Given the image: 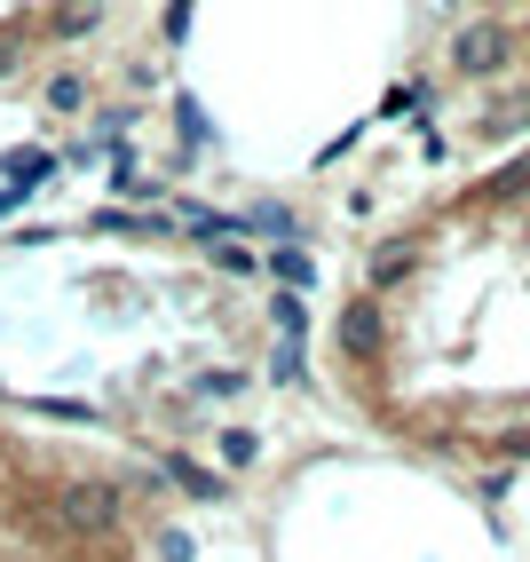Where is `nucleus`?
Listing matches in <instances>:
<instances>
[{"mask_svg": "<svg viewBox=\"0 0 530 562\" xmlns=\"http://www.w3.org/2000/svg\"><path fill=\"white\" fill-rule=\"evenodd\" d=\"M507 56H515V32L490 24V16H483V24H460V41H451V64H460L467 80H490Z\"/></svg>", "mask_w": 530, "mask_h": 562, "instance_id": "f257e3e1", "label": "nucleus"}, {"mask_svg": "<svg viewBox=\"0 0 530 562\" xmlns=\"http://www.w3.org/2000/svg\"><path fill=\"white\" fill-rule=\"evenodd\" d=\"M332 341H340V357H349V364H372V357H381V341H388L381 302H372V293H364V302H349V310H340V325H332Z\"/></svg>", "mask_w": 530, "mask_h": 562, "instance_id": "f03ea898", "label": "nucleus"}, {"mask_svg": "<svg viewBox=\"0 0 530 562\" xmlns=\"http://www.w3.org/2000/svg\"><path fill=\"white\" fill-rule=\"evenodd\" d=\"M214 261H222L230 278H246V270H253V254H246V246H214Z\"/></svg>", "mask_w": 530, "mask_h": 562, "instance_id": "0eeeda50", "label": "nucleus"}, {"mask_svg": "<svg viewBox=\"0 0 530 562\" xmlns=\"http://www.w3.org/2000/svg\"><path fill=\"white\" fill-rule=\"evenodd\" d=\"M522 191H530V159H515V167L490 175V199H522Z\"/></svg>", "mask_w": 530, "mask_h": 562, "instance_id": "423d86ee", "label": "nucleus"}, {"mask_svg": "<svg viewBox=\"0 0 530 562\" xmlns=\"http://www.w3.org/2000/svg\"><path fill=\"white\" fill-rule=\"evenodd\" d=\"M16 64H24V56H16L9 41H0V80H16Z\"/></svg>", "mask_w": 530, "mask_h": 562, "instance_id": "6e6552de", "label": "nucleus"}, {"mask_svg": "<svg viewBox=\"0 0 530 562\" xmlns=\"http://www.w3.org/2000/svg\"><path fill=\"white\" fill-rule=\"evenodd\" d=\"M48 111H88V80H80V71H56V80H48Z\"/></svg>", "mask_w": 530, "mask_h": 562, "instance_id": "7ed1b4c3", "label": "nucleus"}, {"mask_svg": "<svg viewBox=\"0 0 530 562\" xmlns=\"http://www.w3.org/2000/svg\"><path fill=\"white\" fill-rule=\"evenodd\" d=\"M270 261H278V278H285V285H309V278H317V270H309V254H301V246H278Z\"/></svg>", "mask_w": 530, "mask_h": 562, "instance_id": "39448f33", "label": "nucleus"}, {"mask_svg": "<svg viewBox=\"0 0 530 562\" xmlns=\"http://www.w3.org/2000/svg\"><path fill=\"white\" fill-rule=\"evenodd\" d=\"M95 16H103V0H71V9H56V32L80 41V32H95Z\"/></svg>", "mask_w": 530, "mask_h": 562, "instance_id": "20e7f679", "label": "nucleus"}]
</instances>
